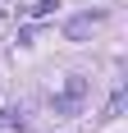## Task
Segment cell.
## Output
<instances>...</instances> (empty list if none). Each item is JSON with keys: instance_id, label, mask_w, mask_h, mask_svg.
I'll list each match as a JSON object with an SVG mask.
<instances>
[{"instance_id": "6da1fadb", "label": "cell", "mask_w": 128, "mask_h": 133, "mask_svg": "<svg viewBox=\"0 0 128 133\" xmlns=\"http://www.w3.org/2000/svg\"><path fill=\"white\" fill-rule=\"evenodd\" d=\"M82 96H87V78H78V74H69V78H64V92L55 96V115H64V119H73L78 110H82Z\"/></svg>"}, {"instance_id": "7a4b0ae2", "label": "cell", "mask_w": 128, "mask_h": 133, "mask_svg": "<svg viewBox=\"0 0 128 133\" xmlns=\"http://www.w3.org/2000/svg\"><path fill=\"white\" fill-rule=\"evenodd\" d=\"M105 23V9H87V14H73L69 23H64V37L69 41H82V37H91V28H101Z\"/></svg>"}, {"instance_id": "3957f363", "label": "cell", "mask_w": 128, "mask_h": 133, "mask_svg": "<svg viewBox=\"0 0 128 133\" xmlns=\"http://www.w3.org/2000/svg\"><path fill=\"white\" fill-rule=\"evenodd\" d=\"M60 9V0H32L27 5V18H46V14H55Z\"/></svg>"}, {"instance_id": "277c9868", "label": "cell", "mask_w": 128, "mask_h": 133, "mask_svg": "<svg viewBox=\"0 0 128 133\" xmlns=\"http://www.w3.org/2000/svg\"><path fill=\"white\" fill-rule=\"evenodd\" d=\"M119 110H124V92L110 96V106H105V119H119Z\"/></svg>"}, {"instance_id": "5b68a950", "label": "cell", "mask_w": 128, "mask_h": 133, "mask_svg": "<svg viewBox=\"0 0 128 133\" xmlns=\"http://www.w3.org/2000/svg\"><path fill=\"white\" fill-rule=\"evenodd\" d=\"M0 129H23V119H18V110H5V115H0Z\"/></svg>"}]
</instances>
